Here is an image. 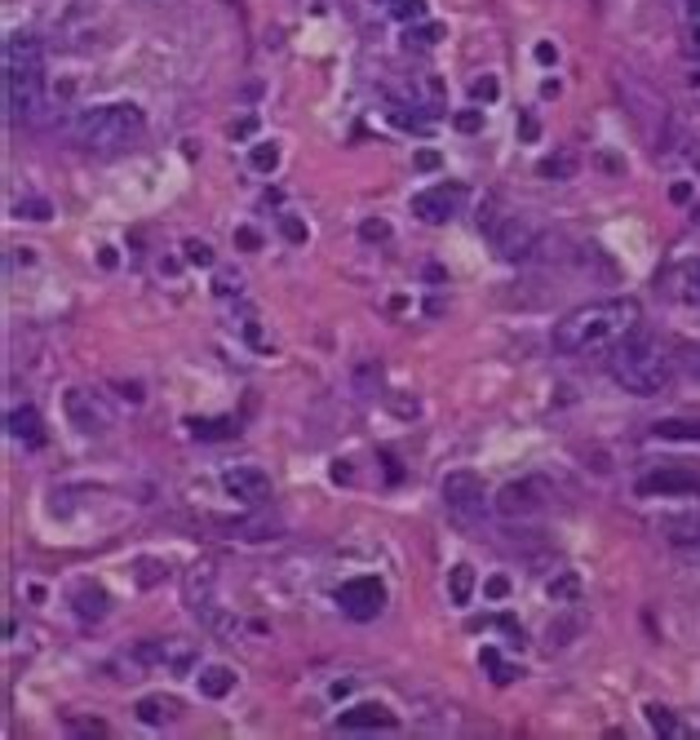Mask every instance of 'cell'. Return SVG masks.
<instances>
[{"label": "cell", "mask_w": 700, "mask_h": 740, "mask_svg": "<svg viewBox=\"0 0 700 740\" xmlns=\"http://www.w3.org/2000/svg\"><path fill=\"white\" fill-rule=\"evenodd\" d=\"M479 660H484V665L497 674V683H510V678H515V669H510V665H501V656H497L492 647H484V656H479Z\"/></svg>", "instance_id": "cb8c5ba5"}, {"label": "cell", "mask_w": 700, "mask_h": 740, "mask_svg": "<svg viewBox=\"0 0 700 740\" xmlns=\"http://www.w3.org/2000/svg\"><path fill=\"white\" fill-rule=\"evenodd\" d=\"M572 173V156L563 160H541V178H568Z\"/></svg>", "instance_id": "4316f807"}, {"label": "cell", "mask_w": 700, "mask_h": 740, "mask_svg": "<svg viewBox=\"0 0 700 740\" xmlns=\"http://www.w3.org/2000/svg\"><path fill=\"white\" fill-rule=\"evenodd\" d=\"M6 112L14 125H32L45 112V54L23 32L6 41Z\"/></svg>", "instance_id": "3957f363"}, {"label": "cell", "mask_w": 700, "mask_h": 740, "mask_svg": "<svg viewBox=\"0 0 700 740\" xmlns=\"http://www.w3.org/2000/svg\"><path fill=\"white\" fill-rule=\"evenodd\" d=\"M643 319L634 297H607V302H590L568 310L554 324V350L559 355H594V350H612L625 332H634Z\"/></svg>", "instance_id": "6da1fadb"}, {"label": "cell", "mask_w": 700, "mask_h": 740, "mask_svg": "<svg viewBox=\"0 0 700 740\" xmlns=\"http://www.w3.org/2000/svg\"><path fill=\"white\" fill-rule=\"evenodd\" d=\"M696 50H700V28H696Z\"/></svg>", "instance_id": "d6a6232c"}, {"label": "cell", "mask_w": 700, "mask_h": 740, "mask_svg": "<svg viewBox=\"0 0 700 740\" xmlns=\"http://www.w3.org/2000/svg\"><path fill=\"white\" fill-rule=\"evenodd\" d=\"M682 297L700 306V257H696V262H691V266L682 271Z\"/></svg>", "instance_id": "7402d4cb"}, {"label": "cell", "mask_w": 700, "mask_h": 740, "mask_svg": "<svg viewBox=\"0 0 700 740\" xmlns=\"http://www.w3.org/2000/svg\"><path fill=\"white\" fill-rule=\"evenodd\" d=\"M187 426H191L195 440H235L240 435V426L231 417H191Z\"/></svg>", "instance_id": "e0dca14e"}, {"label": "cell", "mask_w": 700, "mask_h": 740, "mask_svg": "<svg viewBox=\"0 0 700 740\" xmlns=\"http://www.w3.org/2000/svg\"><path fill=\"white\" fill-rule=\"evenodd\" d=\"M187 257H191L195 266H213V249H209L204 240H187Z\"/></svg>", "instance_id": "484cf974"}, {"label": "cell", "mask_w": 700, "mask_h": 740, "mask_svg": "<svg viewBox=\"0 0 700 740\" xmlns=\"http://www.w3.org/2000/svg\"><path fill=\"white\" fill-rule=\"evenodd\" d=\"M67 417H72V426L81 431V435H103L107 426H112V417L94 404V395H85V391H67Z\"/></svg>", "instance_id": "8fae6325"}, {"label": "cell", "mask_w": 700, "mask_h": 740, "mask_svg": "<svg viewBox=\"0 0 700 740\" xmlns=\"http://www.w3.org/2000/svg\"><path fill=\"white\" fill-rule=\"evenodd\" d=\"M195 683H200V691H204V696L222 700V696L235 687V669H226V665H204V669L195 674Z\"/></svg>", "instance_id": "2e32d148"}, {"label": "cell", "mask_w": 700, "mask_h": 740, "mask_svg": "<svg viewBox=\"0 0 700 740\" xmlns=\"http://www.w3.org/2000/svg\"><path fill=\"white\" fill-rule=\"evenodd\" d=\"M134 709H138V718H142L147 727H165V722H173V718L182 713V705H178L173 696H142Z\"/></svg>", "instance_id": "5bb4252c"}, {"label": "cell", "mask_w": 700, "mask_h": 740, "mask_svg": "<svg viewBox=\"0 0 700 740\" xmlns=\"http://www.w3.org/2000/svg\"><path fill=\"white\" fill-rule=\"evenodd\" d=\"M142 134H147V116L134 103H94V107L76 112V120H72V138L89 156H120V151L138 147Z\"/></svg>", "instance_id": "277c9868"}, {"label": "cell", "mask_w": 700, "mask_h": 740, "mask_svg": "<svg viewBox=\"0 0 700 740\" xmlns=\"http://www.w3.org/2000/svg\"><path fill=\"white\" fill-rule=\"evenodd\" d=\"M275 165H279V147H275V142H257V147H253V169L271 173Z\"/></svg>", "instance_id": "44dd1931"}, {"label": "cell", "mask_w": 700, "mask_h": 740, "mask_svg": "<svg viewBox=\"0 0 700 740\" xmlns=\"http://www.w3.org/2000/svg\"><path fill=\"white\" fill-rule=\"evenodd\" d=\"M537 488L532 484H506L501 488V497H497V510L506 515V519H528V515H537Z\"/></svg>", "instance_id": "7c38bea8"}, {"label": "cell", "mask_w": 700, "mask_h": 740, "mask_svg": "<svg viewBox=\"0 0 700 740\" xmlns=\"http://www.w3.org/2000/svg\"><path fill=\"white\" fill-rule=\"evenodd\" d=\"M607 373H612V382H616L621 391H629V395H638V400H651V395L669 391V382H674V359H669V350H665L651 332L634 328V332H625V337L607 350Z\"/></svg>", "instance_id": "7a4b0ae2"}, {"label": "cell", "mask_w": 700, "mask_h": 740, "mask_svg": "<svg viewBox=\"0 0 700 740\" xmlns=\"http://www.w3.org/2000/svg\"><path fill=\"white\" fill-rule=\"evenodd\" d=\"M656 440H696L700 444V417H665L651 426Z\"/></svg>", "instance_id": "ac0fdd59"}, {"label": "cell", "mask_w": 700, "mask_h": 740, "mask_svg": "<svg viewBox=\"0 0 700 740\" xmlns=\"http://www.w3.org/2000/svg\"><path fill=\"white\" fill-rule=\"evenodd\" d=\"M14 213H19V218H32V222H45V218H50V204H45V200H23Z\"/></svg>", "instance_id": "d4e9b609"}, {"label": "cell", "mask_w": 700, "mask_h": 740, "mask_svg": "<svg viewBox=\"0 0 700 740\" xmlns=\"http://www.w3.org/2000/svg\"><path fill=\"white\" fill-rule=\"evenodd\" d=\"M462 209H466V187H462V182H439V187L413 195V218H422V222H431V226L457 218Z\"/></svg>", "instance_id": "52a82bcc"}, {"label": "cell", "mask_w": 700, "mask_h": 740, "mask_svg": "<svg viewBox=\"0 0 700 740\" xmlns=\"http://www.w3.org/2000/svg\"><path fill=\"white\" fill-rule=\"evenodd\" d=\"M337 607L350 616V621H373L382 607H386V585L378 577H350L341 590H337Z\"/></svg>", "instance_id": "5b68a950"}, {"label": "cell", "mask_w": 700, "mask_h": 740, "mask_svg": "<svg viewBox=\"0 0 700 740\" xmlns=\"http://www.w3.org/2000/svg\"><path fill=\"white\" fill-rule=\"evenodd\" d=\"M386 235H391V231H386L382 222H369V226H364V240H386Z\"/></svg>", "instance_id": "f546056e"}, {"label": "cell", "mask_w": 700, "mask_h": 740, "mask_svg": "<svg viewBox=\"0 0 700 740\" xmlns=\"http://www.w3.org/2000/svg\"><path fill=\"white\" fill-rule=\"evenodd\" d=\"M72 607L81 612V621H103L107 607H112V599H107L103 590H94V585H81V590L72 594Z\"/></svg>", "instance_id": "9a60e30c"}, {"label": "cell", "mask_w": 700, "mask_h": 740, "mask_svg": "<svg viewBox=\"0 0 700 740\" xmlns=\"http://www.w3.org/2000/svg\"><path fill=\"white\" fill-rule=\"evenodd\" d=\"M475 98H488V103H492V98H497V81H492V76L475 81Z\"/></svg>", "instance_id": "83f0119b"}, {"label": "cell", "mask_w": 700, "mask_h": 740, "mask_svg": "<svg viewBox=\"0 0 700 740\" xmlns=\"http://www.w3.org/2000/svg\"><path fill=\"white\" fill-rule=\"evenodd\" d=\"M647 722H651L660 736H687V727H682L669 709H660V705H651V709H647Z\"/></svg>", "instance_id": "ffe728a7"}, {"label": "cell", "mask_w": 700, "mask_h": 740, "mask_svg": "<svg viewBox=\"0 0 700 740\" xmlns=\"http://www.w3.org/2000/svg\"><path fill=\"white\" fill-rule=\"evenodd\" d=\"M226 497H235L240 506H266L271 501V475L262 466H231L222 475Z\"/></svg>", "instance_id": "ba28073f"}, {"label": "cell", "mask_w": 700, "mask_h": 740, "mask_svg": "<svg viewBox=\"0 0 700 740\" xmlns=\"http://www.w3.org/2000/svg\"><path fill=\"white\" fill-rule=\"evenodd\" d=\"M6 426H10V435H14V440H23V444H45V422H41V413H36L32 404L14 409Z\"/></svg>", "instance_id": "4fadbf2b"}, {"label": "cell", "mask_w": 700, "mask_h": 740, "mask_svg": "<svg viewBox=\"0 0 700 740\" xmlns=\"http://www.w3.org/2000/svg\"><path fill=\"white\" fill-rule=\"evenodd\" d=\"M395 722H400V718H395L386 705H378V700L350 705V709L337 713V727H341V731H391Z\"/></svg>", "instance_id": "30bf717a"}, {"label": "cell", "mask_w": 700, "mask_h": 740, "mask_svg": "<svg viewBox=\"0 0 700 740\" xmlns=\"http://www.w3.org/2000/svg\"><path fill=\"white\" fill-rule=\"evenodd\" d=\"M457 129L475 134V129H479V112H466V116H457Z\"/></svg>", "instance_id": "f1b7e54d"}, {"label": "cell", "mask_w": 700, "mask_h": 740, "mask_svg": "<svg viewBox=\"0 0 700 740\" xmlns=\"http://www.w3.org/2000/svg\"><path fill=\"white\" fill-rule=\"evenodd\" d=\"M444 506L453 510V515H462V519H484L488 515V493H484V479L479 475H470V471H453L448 479H444Z\"/></svg>", "instance_id": "8992f818"}, {"label": "cell", "mask_w": 700, "mask_h": 740, "mask_svg": "<svg viewBox=\"0 0 700 740\" xmlns=\"http://www.w3.org/2000/svg\"><path fill=\"white\" fill-rule=\"evenodd\" d=\"M391 14L404 19V23H409V19H422V14H426V0H395Z\"/></svg>", "instance_id": "603a6c76"}, {"label": "cell", "mask_w": 700, "mask_h": 740, "mask_svg": "<svg viewBox=\"0 0 700 740\" xmlns=\"http://www.w3.org/2000/svg\"><path fill=\"white\" fill-rule=\"evenodd\" d=\"M417 165H422V169H435V165H439V156H435V151H422V156H417Z\"/></svg>", "instance_id": "1f68e13d"}, {"label": "cell", "mask_w": 700, "mask_h": 740, "mask_svg": "<svg viewBox=\"0 0 700 740\" xmlns=\"http://www.w3.org/2000/svg\"><path fill=\"white\" fill-rule=\"evenodd\" d=\"M691 10H700V0H691Z\"/></svg>", "instance_id": "836d02e7"}, {"label": "cell", "mask_w": 700, "mask_h": 740, "mask_svg": "<svg viewBox=\"0 0 700 740\" xmlns=\"http://www.w3.org/2000/svg\"><path fill=\"white\" fill-rule=\"evenodd\" d=\"M696 493H700V475L691 471H656L638 479V497H696Z\"/></svg>", "instance_id": "9c48e42d"}, {"label": "cell", "mask_w": 700, "mask_h": 740, "mask_svg": "<svg viewBox=\"0 0 700 740\" xmlns=\"http://www.w3.org/2000/svg\"><path fill=\"white\" fill-rule=\"evenodd\" d=\"M506 590H510V585H506V577H492V581H488V594H492V599H501Z\"/></svg>", "instance_id": "4dcf8cb0"}, {"label": "cell", "mask_w": 700, "mask_h": 740, "mask_svg": "<svg viewBox=\"0 0 700 740\" xmlns=\"http://www.w3.org/2000/svg\"><path fill=\"white\" fill-rule=\"evenodd\" d=\"M448 594H453L457 607L470 603V594H475V568H470V563H457V568L448 572Z\"/></svg>", "instance_id": "d6986e66"}]
</instances>
